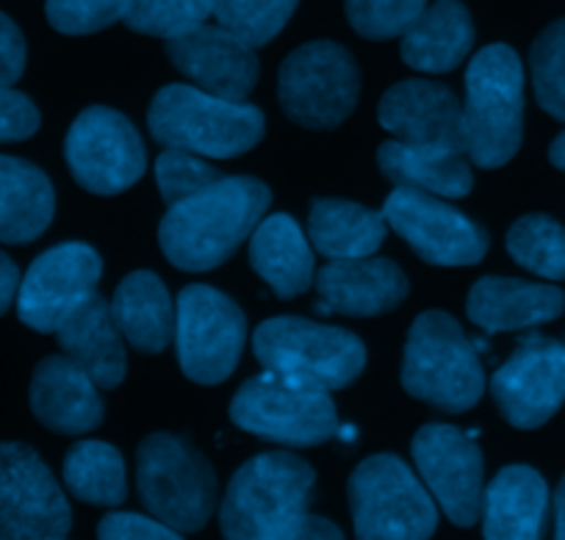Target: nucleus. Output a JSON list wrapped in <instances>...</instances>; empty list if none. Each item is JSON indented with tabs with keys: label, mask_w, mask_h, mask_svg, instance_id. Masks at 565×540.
I'll use <instances>...</instances> for the list:
<instances>
[{
	"label": "nucleus",
	"mask_w": 565,
	"mask_h": 540,
	"mask_svg": "<svg viewBox=\"0 0 565 540\" xmlns=\"http://www.w3.org/2000/svg\"><path fill=\"white\" fill-rule=\"evenodd\" d=\"M271 203V192L255 178H225L183 203L170 205L159 242L167 261L183 272H209L253 236Z\"/></svg>",
	"instance_id": "obj_1"
},
{
	"label": "nucleus",
	"mask_w": 565,
	"mask_h": 540,
	"mask_svg": "<svg viewBox=\"0 0 565 540\" xmlns=\"http://www.w3.org/2000/svg\"><path fill=\"white\" fill-rule=\"evenodd\" d=\"M317 474L291 452H266L233 474L220 507L225 540H286L311 512Z\"/></svg>",
	"instance_id": "obj_2"
},
{
	"label": "nucleus",
	"mask_w": 565,
	"mask_h": 540,
	"mask_svg": "<svg viewBox=\"0 0 565 540\" xmlns=\"http://www.w3.org/2000/svg\"><path fill=\"white\" fill-rule=\"evenodd\" d=\"M466 158L497 169L519 152L524 134V67L513 47L488 45L471 59L463 100Z\"/></svg>",
	"instance_id": "obj_3"
},
{
	"label": "nucleus",
	"mask_w": 565,
	"mask_h": 540,
	"mask_svg": "<svg viewBox=\"0 0 565 540\" xmlns=\"http://www.w3.org/2000/svg\"><path fill=\"white\" fill-rule=\"evenodd\" d=\"M150 134L167 150L205 158H233L264 136V114L244 100H225L198 86H164L150 103Z\"/></svg>",
	"instance_id": "obj_4"
},
{
	"label": "nucleus",
	"mask_w": 565,
	"mask_h": 540,
	"mask_svg": "<svg viewBox=\"0 0 565 540\" xmlns=\"http://www.w3.org/2000/svg\"><path fill=\"white\" fill-rule=\"evenodd\" d=\"M402 385L411 396L447 413H463L480 402L486 372L475 343L444 310H427L413 321L402 360Z\"/></svg>",
	"instance_id": "obj_5"
},
{
	"label": "nucleus",
	"mask_w": 565,
	"mask_h": 540,
	"mask_svg": "<svg viewBox=\"0 0 565 540\" xmlns=\"http://www.w3.org/2000/svg\"><path fill=\"white\" fill-rule=\"evenodd\" d=\"M266 372L317 391L347 389L366 367V347L350 330L297 316L264 321L253 336Z\"/></svg>",
	"instance_id": "obj_6"
},
{
	"label": "nucleus",
	"mask_w": 565,
	"mask_h": 540,
	"mask_svg": "<svg viewBox=\"0 0 565 540\" xmlns=\"http://www.w3.org/2000/svg\"><path fill=\"white\" fill-rule=\"evenodd\" d=\"M136 488L159 521L198 532L216 510V474L186 438L156 433L136 449Z\"/></svg>",
	"instance_id": "obj_7"
},
{
	"label": "nucleus",
	"mask_w": 565,
	"mask_h": 540,
	"mask_svg": "<svg viewBox=\"0 0 565 540\" xmlns=\"http://www.w3.org/2000/svg\"><path fill=\"white\" fill-rule=\"evenodd\" d=\"M358 540H430L438 505L411 466L394 455L366 457L350 477Z\"/></svg>",
	"instance_id": "obj_8"
},
{
	"label": "nucleus",
	"mask_w": 565,
	"mask_h": 540,
	"mask_svg": "<svg viewBox=\"0 0 565 540\" xmlns=\"http://www.w3.org/2000/svg\"><path fill=\"white\" fill-rule=\"evenodd\" d=\"M233 424L282 446H319L339 433V413L328 391L306 389L264 372L236 391Z\"/></svg>",
	"instance_id": "obj_9"
},
{
	"label": "nucleus",
	"mask_w": 565,
	"mask_h": 540,
	"mask_svg": "<svg viewBox=\"0 0 565 540\" xmlns=\"http://www.w3.org/2000/svg\"><path fill=\"white\" fill-rule=\"evenodd\" d=\"M361 92L355 59L335 42H311L280 67L277 95L291 123L313 130L339 128L352 114Z\"/></svg>",
	"instance_id": "obj_10"
},
{
	"label": "nucleus",
	"mask_w": 565,
	"mask_h": 540,
	"mask_svg": "<svg viewBox=\"0 0 565 540\" xmlns=\"http://www.w3.org/2000/svg\"><path fill=\"white\" fill-rule=\"evenodd\" d=\"M247 319L227 294L189 286L175 303V347L181 369L200 385H216L238 367Z\"/></svg>",
	"instance_id": "obj_11"
},
{
	"label": "nucleus",
	"mask_w": 565,
	"mask_h": 540,
	"mask_svg": "<svg viewBox=\"0 0 565 540\" xmlns=\"http://www.w3.org/2000/svg\"><path fill=\"white\" fill-rule=\"evenodd\" d=\"M73 510L51 468L25 444H0V540H67Z\"/></svg>",
	"instance_id": "obj_12"
},
{
	"label": "nucleus",
	"mask_w": 565,
	"mask_h": 540,
	"mask_svg": "<svg viewBox=\"0 0 565 540\" xmlns=\"http://www.w3.org/2000/svg\"><path fill=\"white\" fill-rule=\"evenodd\" d=\"M70 172L95 194H119L145 174L148 158L134 125L114 108L92 106L78 114L64 145Z\"/></svg>",
	"instance_id": "obj_13"
},
{
	"label": "nucleus",
	"mask_w": 565,
	"mask_h": 540,
	"mask_svg": "<svg viewBox=\"0 0 565 540\" xmlns=\"http://www.w3.org/2000/svg\"><path fill=\"white\" fill-rule=\"evenodd\" d=\"M413 460L424 488L458 527H475L482 516V463L475 433H460L449 424H427L413 438Z\"/></svg>",
	"instance_id": "obj_14"
},
{
	"label": "nucleus",
	"mask_w": 565,
	"mask_h": 540,
	"mask_svg": "<svg viewBox=\"0 0 565 540\" xmlns=\"http://www.w3.org/2000/svg\"><path fill=\"white\" fill-rule=\"evenodd\" d=\"M383 216L433 266H475L488 253V233L433 194L396 187L385 198Z\"/></svg>",
	"instance_id": "obj_15"
},
{
	"label": "nucleus",
	"mask_w": 565,
	"mask_h": 540,
	"mask_svg": "<svg viewBox=\"0 0 565 540\" xmlns=\"http://www.w3.org/2000/svg\"><path fill=\"white\" fill-rule=\"evenodd\" d=\"M493 400L513 427L535 430L565 402V343L530 332L491 380Z\"/></svg>",
	"instance_id": "obj_16"
},
{
	"label": "nucleus",
	"mask_w": 565,
	"mask_h": 540,
	"mask_svg": "<svg viewBox=\"0 0 565 540\" xmlns=\"http://www.w3.org/2000/svg\"><path fill=\"white\" fill-rule=\"evenodd\" d=\"M100 269V255L89 244L70 242L42 253L20 280V319L40 332H56L95 294Z\"/></svg>",
	"instance_id": "obj_17"
},
{
	"label": "nucleus",
	"mask_w": 565,
	"mask_h": 540,
	"mask_svg": "<svg viewBox=\"0 0 565 540\" xmlns=\"http://www.w3.org/2000/svg\"><path fill=\"white\" fill-rule=\"evenodd\" d=\"M167 59L194 86L225 100H244L258 81V56L249 42L216 25H200L167 40Z\"/></svg>",
	"instance_id": "obj_18"
},
{
	"label": "nucleus",
	"mask_w": 565,
	"mask_h": 540,
	"mask_svg": "<svg viewBox=\"0 0 565 540\" xmlns=\"http://www.w3.org/2000/svg\"><path fill=\"white\" fill-rule=\"evenodd\" d=\"M377 117L388 134L407 145L466 152L463 103L447 86L433 81H402L385 92Z\"/></svg>",
	"instance_id": "obj_19"
},
{
	"label": "nucleus",
	"mask_w": 565,
	"mask_h": 540,
	"mask_svg": "<svg viewBox=\"0 0 565 540\" xmlns=\"http://www.w3.org/2000/svg\"><path fill=\"white\" fill-rule=\"evenodd\" d=\"M319 314L380 316L407 297V280L388 258L330 261L313 277Z\"/></svg>",
	"instance_id": "obj_20"
},
{
	"label": "nucleus",
	"mask_w": 565,
	"mask_h": 540,
	"mask_svg": "<svg viewBox=\"0 0 565 540\" xmlns=\"http://www.w3.org/2000/svg\"><path fill=\"white\" fill-rule=\"evenodd\" d=\"M31 411L47 430L62 435L89 433L106 416L97 383L67 354H51L36 367Z\"/></svg>",
	"instance_id": "obj_21"
},
{
	"label": "nucleus",
	"mask_w": 565,
	"mask_h": 540,
	"mask_svg": "<svg viewBox=\"0 0 565 540\" xmlns=\"http://www.w3.org/2000/svg\"><path fill=\"white\" fill-rule=\"evenodd\" d=\"M565 308L559 288L546 283H526L519 277H482L475 283L466 314L488 332L530 330L554 321Z\"/></svg>",
	"instance_id": "obj_22"
},
{
	"label": "nucleus",
	"mask_w": 565,
	"mask_h": 540,
	"mask_svg": "<svg viewBox=\"0 0 565 540\" xmlns=\"http://www.w3.org/2000/svg\"><path fill=\"white\" fill-rule=\"evenodd\" d=\"M546 512V479L530 466H508L482 494V534L486 540H543Z\"/></svg>",
	"instance_id": "obj_23"
},
{
	"label": "nucleus",
	"mask_w": 565,
	"mask_h": 540,
	"mask_svg": "<svg viewBox=\"0 0 565 540\" xmlns=\"http://www.w3.org/2000/svg\"><path fill=\"white\" fill-rule=\"evenodd\" d=\"M58 347L97 383V389H117L125 378V338L117 330L111 305L92 294L56 330Z\"/></svg>",
	"instance_id": "obj_24"
},
{
	"label": "nucleus",
	"mask_w": 565,
	"mask_h": 540,
	"mask_svg": "<svg viewBox=\"0 0 565 540\" xmlns=\"http://www.w3.org/2000/svg\"><path fill=\"white\" fill-rule=\"evenodd\" d=\"M249 264L280 299L306 294L313 286V247L291 216L275 214L258 222L249 236Z\"/></svg>",
	"instance_id": "obj_25"
},
{
	"label": "nucleus",
	"mask_w": 565,
	"mask_h": 540,
	"mask_svg": "<svg viewBox=\"0 0 565 540\" xmlns=\"http://www.w3.org/2000/svg\"><path fill=\"white\" fill-rule=\"evenodd\" d=\"M377 163L396 187L416 189L433 198H466L475 187L466 152L447 147L407 145V141H385L377 150Z\"/></svg>",
	"instance_id": "obj_26"
},
{
	"label": "nucleus",
	"mask_w": 565,
	"mask_h": 540,
	"mask_svg": "<svg viewBox=\"0 0 565 540\" xmlns=\"http://www.w3.org/2000/svg\"><path fill=\"white\" fill-rule=\"evenodd\" d=\"M475 23L458 0H436L402 34V59L418 73H449L469 56Z\"/></svg>",
	"instance_id": "obj_27"
},
{
	"label": "nucleus",
	"mask_w": 565,
	"mask_h": 540,
	"mask_svg": "<svg viewBox=\"0 0 565 540\" xmlns=\"http://www.w3.org/2000/svg\"><path fill=\"white\" fill-rule=\"evenodd\" d=\"M111 316L125 341L139 352L159 354L175 338V308L153 272H134L114 292Z\"/></svg>",
	"instance_id": "obj_28"
},
{
	"label": "nucleus",
	"mask_w": 565,
	"mask_h": 540,
	"mask_svg": "<svg viewBox=\"0 0 565 540\" xmlns=\"http://www.w3.org/2000/svg\"><path fill=\"white\" fill-rule=\"evenodd\" d=\"M56 209L51 180L40 167L0 156V242L29 244L47 231Z\"/></svg>",
	"instance_id": "obj_29"
},
{
	"label": "nucleus",
	"mask_w": 565,
	"mask_h": 540,
	"mask_svg": "<svg viewBox=\"0 0 565 540\" xmlns=\"http://www.w3.org/2000/svg\"><path fill=\"white\" fill-rule=\"evenodd\" d=\"M388 222L350 200H313L308 214V242L328 261L369 258L380 250Z\"/></svg>",
	"instance_id": "obj_30"
},
{
	"label": "nucleus",
	"mask_w": 565,
	"mask_h": 540,
	"mask_svg": "<svg viewBox=\"0 0 565 540\" xmlns=\"http://www.w3.org/2000/svg\"><path fill=\"white\" fill-rule=\"evenodd\" d=\"M64 485L70 494L89 505H122L128 496L122 455L103 441H81L64 457Z\"/></svg>",
	"instance_id": "obj_31"
},
{
	"label": "nucleus",
	"mask_w": 565,
	"mask_h": 540,
	"mask_svg": "<svg viewBox=\"0 0 565 540\" xmlns=\"http://www.w3.org/2000/svg\"><path fill=\"white\" fill-rule=\"evenodd\" d=\"M508 253L537 277L565 280V227L552 216H521L508 233Z\"/></svg>",
	"instance_id": "obj_32"
},
{
	"label": "nucleus",
	"mask_w": 565,
	"mask_h": 540,
	"mask_svg": "<svg viewBox=\"0 0 565 540\" xmlns=\"http://www.w3.org/2000/svg\"><path fill=\"white\" fill-rule=\"evenodd\" d=\"M214 14V0H130L125 23L136 34L178 40L205 25Z\"/></svg>",
	"instance_id": "obj_33"
},
{
	"label": "nucleus",
	"mask_w": 565,
	"mask_h": 540,
	"mask_svg": "<svg viewBox=\"0 0 565 540\" xmlns=\"http://www.w3.org/2000/svg\"><path fill=\"white\" fill-rule=\"evenodd\" d=\"M300 0H214V18L253 47L266 45L289 23Z\"/></svg>",
	"instance_id": "obj_34"
},
{
	"label": "nucleus",
	"mask_w": 565,
	"mask_h": 540,
	"mask_svg": "<svg viewBox=\"0 0 565 540\" xmlns=\"http://www.w3.org/2000/svg\"><path fill=\"white\" fill-rule=\"evenodd\" d=\"M535 97L548 117L565 123V20L541 31L530 51Z\"/></svg>",
	"instance_id": "obj_35"
},
{
	"label": "nucleus",
	"mask_w": 565,
	"mask_h": 540,
	"mask_svg": "<svg viewBox=\"0 0 565 540\" xmlns=\"http://www.w3.org/2000/svg\"><path fill=\"white\" fill-rule=\"evenodd\" d=\"M424 9L427 0H347V20L366 40H394L416 23Z\"/></svg>",
	"instance_id": "obj_36"
},
{
	"label": "nucleus",
	"mask_w": 565,
	"mask_h": 540,
	"mask_svg": "<svg viewBox=\"0 0 565 540\" xmlns=\"http://www.w3.org/2000/svg\"><path fill=\"white\" fill-rule=\"evenodd\" d=\"M220 178V169L186 150H164L156 161V180H159L161 198L167 200V205H178L194 198Z\"/></svg>",
	"instance_id": "obj_37"
},
{
	"label": "nucleus",
	"mask_w": 565,
	"mask_h": 540,
	"mask_svg": "<svg viewBox=\"0 0 565 540\" xmlns=\"http://www.w3.org/2000/svg\"><path fill=\"white\" fill-rule=\"evenodd\" d=\"M130 0H47V20L70 36L95 34L119 23L128 14Z\"/></svg>",
	"instance_id": "obj_38"
},
{
	"label": "nucleus",
	"mask_w": 565,
	"mask_h": 540,
	"mask_svg": "<svg viewBox=\"0 0 565 540\" xmlns=\"http://www.w3.org/2000/svg\"><path fill=\"white\" fill-rule=\"evenodd\" d=\"M97 540H183L178 529L156 516L139 512H108L97 523Z\"/></svg>",
	"instance_id": "obj_39"
},
{
	"label": "nucleus",
	"mask_w": 565,
	"mask_h": 540,
	"mask_svg": "<svg viewBox=\"0 0 565 540\" xmlns=\"http://www.w3.org/2000/svg\"><path fill=\"white\" fill-rule=\"evenodd\" d=\"M40 128V108L12 86L0 89V141H23Z\"/></svg>",
	"instance_id": "obj_40"
},
{
	"label": "nucleus",
	"mask_w": 565,
	"mask_h": 540,
	"mask_svg": "<svg viewBox=\"0 0 565 540\" xmlns=\"http://www.w3.org/2000/svg\"><path fill=\"white\" fill-rule=\"evenodd\" d=\"M25 70V40L18 25L0 14V89L12 86Z\"/></svg>",
	"instance_id": "obj_41"
},
{
	"label": "nucleus",
	"mask_w": 565,
	"mask_h": 540,
	"mask_svg": "<svg viewBox=\"0 0 565 540\" xmlns=\"http://www.w3.org/2000/svg\"><path fill=\"white\" fill-rule=\"evenodd\" d=\"M20 292V272L7 253H0V316L12 308Z\"/></svg>",
	"instance_id": "obj_42"
},
{
	"label": "nucleus",
	"mask_w": 565,
	"mask_h": 540,
	"mask_svg": "<svg viewBox=\"0 0 565 540\" xmlns=\"http://www.w3.org/2000/svg\"><path fill=\"white\" fill-rule=\"evenodd\" d=\"M286 540H344L341 529L322 516H308L302 527Z\"/></svg>",
	"instance_id": "obj_43"
},
{
	"label": "nucleus",
	"mask_w": 565,
	"mask_h": 540,
	"mask_svg": "<svg viewBox=\"0 0 565 540\" xmlns=\"http://www.w3.org/2000/svg\"><path fill=\"white\" fill-rule=\"evenodd\" d=\"M554 540H565V477L554 490Z\"/></svg>",
	"instance_id": "obj_44"
},
{
	"label": "nucleus",
	"mask_w": 565,
	"mask_h": 540,
	"mask_svg": "<svg viewBox=\"0 0 565 540\" xmlns=\"http://www.w3.org/2000/svg\"><path fill=\"white\" fill-rule=\"evenodd\" d=\"M548 158H552L554 167L565 172V130L552 141V147H548Z\"/></svg>",
	"instance_id": "obj_45"
}]
</instances>
